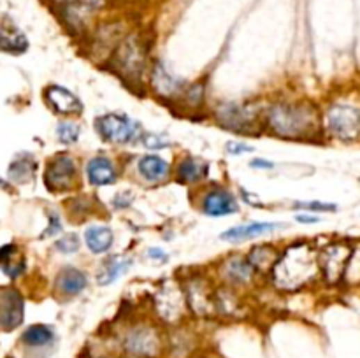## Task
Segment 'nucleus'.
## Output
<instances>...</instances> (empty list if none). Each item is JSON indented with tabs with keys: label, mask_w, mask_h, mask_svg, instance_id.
<instances>
[{
	"label": "nucleus",
	"mask_w": 360,
	"mask_h": 358,
	"mask_svg": "<svg viewBox=\"0 0 360 358\" xmlns=\"http://www.w3.org/2000/svg\"><path fill=\"white\" fill-rule=\"evenodd\" d=\"M279 255L275 247L271 246H259L255 250H252V253L248 255V263L253 269H259L262 272L272 269L275 263L278 262Z\"/></svg>",
	"instance_id": "obj_26"
},
{
	"label": "nucleus",
	"mask_w": 360,
	"mask_h": 358,
	"mask_svg": "<svg viewBox=\"0 0 360 358\" xmlns=\"http://www.w3.org/2000/svg\"><path fill=\"white\" fill-rule=\"evenodd\" d=\"M297 222H301V223H316V222H320V220L315 218V216H297Z\"/></svg>",
	"instance_id": "obj_36"
},
{
	"label": "nucleus",
	"mask_w": 360,
	"mask_h": 358,
	"mask_svg": "<svg viewBox=\"0 0 360 358\" xmlns=\"http://www.w3.org/2000/svg\"><path fill=\"white\" fill-rule=\"evenodd\" d=\"M220 125L234 132H252L256 125V111L249 106L241 104H223L216 111Z\"/></svg>",
	"instance_id": "obj_8"
},
{
	"label": "nucleus",
	"mask_w": 360,
	"mask_h": 358,
	"mask_svg": "<svg viewBox=\"0 0 360 358\" xmlns=\"http://www.w3.org/2000/svg\"><path fill=\"white\" fill-rule=\"evenodd\" d=\"M202 207L209 216H227V214L238 211V202H236L234 195L227 190H213L204 197Z\"/></svg>",
	"instance_id": "obj_16"
},
{
	"label": "nucleus",
	"mask_w": 360,
	"mask_h": 358,
	"mask_svg": "<svg viewBox=\"0 0 360 358\" xmlns=\"http://www.w3.org/2000/svg\"><path fill=\"white\" fill-rule=\"evenodd\" d=\"M149 257H152V259H165V255L160 252H156V250H149Z\"/></svg>",
	"instance_id": "obj_37"
},
{
	"label": "nucleus",
	"mask_w": 360,
	"mask_h": 358,
	"mask_svg": "<svg viewBox=\"0 0 360 358\" xmlns=\"http://www.w3.org/2000/svg\"><path fill=\"white\" fill-rule=\"evenodd\" d=\"M123 350L136 358H158L163 351V337L158 329L152 325H136L125 334L122 341Z\"/></svg>",
	"instance_id": "obj_4"
},
{
	"label": "nucleus",
	"mask_w": 360,
	"mask_h": 358,
	"mask_svg": "<svg viewBox=\"0 0 360 358\" xmlns=\"http://www.w3.org/2000/svg\"><path fill=\"white\" fill-rule=\"evenodd\" d=\"M352 257V247L345 243H334L327 246L318 255V266L329 283H338L345 274L348 260Z\"/></svg>",
	"instance_id": "obj_7"
},
{
	"label": "nucleus",
	"mask_w": 360,
	"mask_h": 358,
	"mask_svg": "<svg viewBox=\"0 0 360 358\" xmlns=\"http://www.w3.org/2000/svg\"><path fill=\"white\" fill-rule=\"evenodd\" d=\"M148 63V49L139 35L123 39L111 58V67L126 83H141Z\"/></svg>",
	"instance_id": "obj_3"
},
{
	"label": "nucleus",
	"mask_w": 360,
	"mask_h": 358,
	"mask_svg": "<svg viewBox=\"0 0 360 358\" xmlns=\"http://www.w3.org/2000/svg\"><path fill=\"white\" fill-rule=\"evenodd\" d=\"M79 132H81L79 125H76V123H72V122L60 123L58 129H56L58 139L62 140L63 145H72V143H76L79 137Z\"/></svg>",
	"instance_id": "obj_30"
},
{
	"label": "nucleus",
	"mask_w": 360,
	"mask_h": 358,
	"mask_svg": "<svg viewBox=\"0 0 360 358\" xmlns=\"http://www.w3.org/2000/svg\"><path fill=\"white\" fill-rule=\"evenodd\" d=\"M268 123L272 132L285 139H302L315 136L320 129L318 113L306 102L276 104L269 109Z\"/></svg>",
	"instance_id": "obj_2"
},
{
	"label": "nucleus",
	"mask_w": 360,
	"mask_h": 358,
	"mask_svg": "<svg viewBox=\"0 0 360 358\" xmlns=\"http://www.w3.org/2000/svg\"><path fill=\"white\" fill-rule=\"evenodd\" d=\"M51 341L53 330L48 325H32L22 336V343L28 348H44Z\"/></svg>",
	"instance_id": "obj_28"
},
{
	"label": "nucleus",
	"mask_w": 360,
	"mask_h": 358,
	"mask_svg": "<svg viewBox=\"0 0 360 358\" xmlns=\"http://www.w3.org/2000/svg\"><path fill=\"white\" fill-rule=\"evenodd\" d=\"M28 48L25 33L15 25L2 23L0 25V51L11 53V55H22Z\"/></svg>",
	"instance_id": "obj_17"
},
{
	"label": "nucleus",
	"mask_w": 360,
	"mask_h": 358,
	"mask_svg": "<svg viewBox=\"0 0 360 358\" xmlns=\"http://www.w3.org/2000/svg\"><path fill=\"white\" fill-rule=\"evenodd\" d=\"M46 97H48L49 104L56 113L62 115H79L83 111V104L78 97L69 90L62 88V86H49L46 90Z\"/></svg>",
	"instance_id": "obj_14"
},
{
	"label": "nucleus",
	"mask_w": 360,
	"mask_h": 358,
	"mask_svg": "<svg viewBox=\"0 0 360 358\" xmlns=\"http://www.w3.org/2000/svg\"><path fill=\"white\" fill-rule=\"evenodd\" d=\"M186 295H188L190 306H192V309L197 314H208L209 309L215 306V300L208 293L206 283H202L199 279L190 283V286L186 288Z\"/></svg>",
	"instance_id": "obj_21"
},
{
	"label": "nucleus",
	"mask_w": 360,
	"mask_h": 358,
	"mask_svg": "<svg viewBox=\"0 0 360 358\" xmlns=\"http://www.w3.org/2000/svg\"><path fill=\"white\" fill-rule=\"evenodd\" d=\"M8 358H13V357H8Z\"/></svg>",
	"instance_id": "obj_40"
},
{
	"label": "nucleus",
	"mask_w": 360,
	"mask_h": 358,
	"mask_svg": "<svg viewBox=\"0 0 360 358\" xmlns=\"http://www.w3.org/2000/svg\"><path fill=\"white\" fill-rule=\"evenodd\" d=\"M206 176H208V163L201 158L186 156L178 165V179L181 183L201 181Z\"/></svg>",
	"instance_id": "obj_22"
},
{
	"label": "nucleus",
	"mask_w": 360,
	"mask_h": 358,
	"mask_svg": "<svg viewBox=\"0 0 360 358\" xmlns=\"http://www.w3.org/2000/svg\"><path fill=\"white\" fill-rule=\"evenodd\" d=\"M35 172V162L30 155H19L16 156L15 162L9 167V177L16 183L30 181V177Z\"/></svg>",
	"instance_id": "obj_27"
},
{
	"label": "nucleus",
	"mask_w": 360,
	"mask_h": 358,
	"mask_svg": "<svg viewBox=\"0 0 360 358\" xmlns=\"http://www.w3.org/2000/svg\"><path fill=\"white\" fill-rule=\"evenodd\" d=\"M97 132L109 143H130L139 133L141 127L138 122L130 120L125 115H104L97 120Z\"/></svg>",
	"instance_id": "obj_6"
},
{
	"label": "nucleus",
	"mask_w": 360,
	"mask_h": 358,
	"mask_svg": "<svg viewBox=\"0 0 360 358\" xmlns=\"http://www.w3.org/2000/svg\"><path fill=\"white\" fill-rule=\"evenodd\" d=\"M252 270L253 267L249 266L248 260L245 262L241 259H232L225 263L223 272H225V276L229 279L236 281V283H245V281H248L252 277Z\"/></svg>",
	"instance_id": "obj_29"
},
{
	"label": "nucleus",
	"mask_w": 360,
	"mask_h": 358,
	"mask_svg": "<svg viewBox=\"0 0 360 358\" xmlns=\"http://www.w3.org/2000/svg\"><path fill=\"white\" fill-rule=\"evenodd\" d=\"M139 172H141V176L145 177V179H148V181H162L169 174V163L163 158H160V156L148 155L145 156V158H141V162H139Z\"/></svg>",
	"instance_id": "obj_23"
},
{
	"label": "nucleus",
	"mask_w": 360,
	"mask_h": 358,
	"mask_svg": "<svg viewBox=\"0 0 360 358\" xmlns=\"http://www.w3.org/2000/svg\"><path fill=\"white\" fill-rule=\"evenodd\" d=\"M320 272L318 255L308 244L290 246L272 267L275 283L279 290L293 292L315 279Z\"/></svg>",
	"instance_id": "obj_1"
},
{
	"label": "nucleus",
	"mask_w": 360,
	"mask_h": 358,
	"mask_svg": "<svg viewBox=\"0 0 360 358\" xmlns=\"http://www.w3.org/2000/svg\"><path fill=\"white\" fill-rule=\"evenodd\" d=\"M46 185L49 190L55 192H62V190H69L74 185L76 179V163L71 156L60 155L49 162L48 169H46Z\"/></svg>",
	"instance_id": "obj_10"
},
{
	"label": "nucleus",
	"mask_w": 360,
	"mask_h": 358,
	"mask_svg": "<svg viewBox=\"0 0 360 358\" xmlns=\"http://www.w3.org/2000/svg\"><path fill=\"white\" fill-rule=\"evenodd\" d=\"M327 127L341 140H355L360 137V109L352 104H334L327 113Z\"/></svg>",
	"instance_id": "obj_5"
},
{
	"label": "nucleus",
	"mask_w": 360,
	"mask_h": 358,
	"mask_svg": "<svg viewBox=\"0 0 360 358\" xmlns=\"http://www.w3.org/2000/svg\"><path fill=\"white\" fill-rule=\"evenodd\" d=\"M297 209H308V211H323V213H332L336 211L334 204H323V202H297L295 204Z\"/></svg>",
	"instance_id": "obj_32"
},
{
	"label": "nucleus",
	"mask_w": 360,
	"mask_h": 358,
	"mask_svg": "<svg viewBox=\"0 0 360 358\" xmlns=\"http://www.w3.org/2000/svg\"><path fill=\"white\" fill-rule=\"evenodd\" d=\"M86 286V276L81 270L74 267H67L60 272L58 281H56V288L63 295H78Z\"/></svg>",
	"instance_id": "obj_20"
},
{
	"label": "nucleus",
	"mask_w": 360,
	"mask_h": 358,
	"mask_svg": "<svg viewBox=\"0 0 360 358\" xmlns=\"http://www.w3.org/2000/svg\"><path fill=\"white\" fill-rule=\"evenodd\" d=\"M0 269L9 277H18L25 270V255L16 244H6L0 247Z\"/></svg>",
	"instance_id": "obj_19"
},
{
	"label": "nucleus",
	"mask_w": 360,
	"mask_h": 358,
	"mask_svg": "<svg viewBox=\"0 0 360 358\" xmlns=\"http://www.w3.org/2000/svg\"><path fill=\"white\" fill-rule=\"evenodd\" d=\"M183 293L174 283H165L163 288L158 290L155 295L156 313L160 314L163 321L174 323L179 320L183 313Z\"/></svg>",
	"instance_id": "obj_11"
},
{
	"label": "nucleus",
	"mask_w": 360,
	"mask_h": 358,
	"mask_svg": "<svg viewBox=\"0 0 360 358\" xmlns=\"http://www.w3.org/2000/svg\"><path fill=\"white\" fill-rule=\"evenodd\" d=\"M227 152L231 153V155H243V153L253 152V148H252V146L245 145V143L231 140V143H227Z\"/></svg>",
	"instance_id": "obj_33"
},
{
	"label": "nucleus",
	"mask_w": 360,
	"mask_h": 358,
	"mask_svg": "<svg viewBox=\"0 0 360 358\" xmlns=\"http://www.w3.org/2000/svg\"><path fill=\"white\" fill-rule=\"evenodd\" d=\"M79 244H81L79 237L76 234H69V236L56 241L55 246L60 253H76L79 250Z\"/></svg>",
	"instance_id": "obj_31"
},
{
	"label": "nucleus",
	"mask_w": 360,
	"mask_h": 358,
	"mask_svg": "<svg viewBox=\"0 0 360 358\" xmlns=\"http://www.w3.org/2000/svg\"><path fill=\"white\" fill-rule=\"evenodd\" d=\"M152 86L162 97H178L185 92V83L176 78L171 70L162 63H156L152 72Z\"/></svg>",
	"instance_id": "obj_12"
},
{
	"label": "nucleus",
	"mask_w": 360,
	"mask_h": 358,
	"mask_svg": "<svg viewBox=\"0 0 360 358\" xmlns=\"http://www.w3.org/2000/svg\"><path fill=\"white\" fill-rule=\"evenodd\" d=\"M86 172H88V179L93 185L104 186V185H113L116 181V170L115 165L109 158L106 156H97V158L90 160L88 167H86Z\"/></svg>",
	"instance_id": "obj_18"
},
{
	"label": "nucleus",
	"mask_w": 360,
	"mask_h": 358,
	"mask_svg": "<svg viewBox=\"0 0 360 358\" xmlns=\"http://www.w3.org/2000/svg\"><path fill=\"white\" fill-rule=\"evenodd\" d=\"M145 145L148 146V148L152 149H156V148H163V146H167V139L165 137H160V136H148L145 137Z\"/></svg>",
	"instance_id": "obj_34"
},
{
	"label": "nucleus",
	"mask_w": 360,
	"mask_h": 358,
	"mask_svg": "<svg viewBox=\"0 0 360 358\" xmlns=\"http://www.w3.org/2000/svg\"><path fill=\"white\" fill-rule=\"evenodd\" d=\"M104 6V0H72L65 8V19L74 29H83Z\"/></svg>",
	"instance_id": "obj_13"
},
{
	"label": "nucleus",
	"mask_w": 360,
	"mask_h": 358,
	"mask_svg": "<svg viewBox=\"0 0 360 358\" xmlns=\"http://www.w3.org/2000/svg\"><path fill=\"white\" fill-rule=\"evenodd\" d=\"M253 169H272V163L268 162V160H253L252 162Z\"/></svg>",
	"instance_id": "obj_35"
},
{
	"label": "nucleus",
	"mask_w": 360,
	"mask_h": 358,
	"mask_svg": "<svg viewBox=\"0 0 360 358\" xmlns=\"http://www.w3.org/2000/svg\"><path fill=\"white\" fill-rule=\"evenodd\" d=\"M278 229H283V225H278V223H246V225L229 229L220 237L223 241H229V243H243V241L255 239L260 236H268Z\"/></svg>",
	"instance_id": "obj_15"
},
{
	"label": "nucleus",
	"mask_w": 360,
	"mask_h": 358,
	"mask_svg": "<svg viewBox=\"0 0 360 358\" xmlns=\"http://www.w3.org/2000/svg\"><path fill=\"white\" fill-rule=\"evenodd\" d=\"M23 299L16 290L0 288V330L11 332L23 321Z\"/></svg>",
	"instance_id": "obj_9"
},
{
	"label": "nucleus",
	"mask_w": 360,
	"mask_h": 358,
	"mask_svg": "<svg viewBox=\"0 0 360 358\" xmlns=\"http://www.w3.org/2000/svg\"><path fill=\"white\" fill-rule=\"evenodd\" d=\"M58 2H67L69 4V2H72V0H58Z\"/></svg>",
	"instance_id": "obj_39"
},
{
	"label": "nucleus",
	"mask_w": 360,
	"mask_h": 358,
	"mask_svg": "<svg viewBox=\"0 0 360 358\" xmlns=\"http://www.w3.org/2000/svg\"><path fill=\"white\" fill-rule=\"evenodd\" d=\"M85 241L92 253H106L113 244V232L108 227L93 225L85 232Z\"/></svg>",
	"instance_id": "obj_24"
},
{
	"label": "nucleus",
	"mask_w": 360,
	"mask_h": 358,
	"mask_svg": "<svg viewBox=\"0 0 360 358\" xmlns=\"http://www.w3.org/2000/svg\"><path fill=\"white\" fill-rule=\"evenodd\" d=\"M0 188H8V185H6V183L2 181V179H0Z\"/></svg>",
	"instance_id": "obj_38"
},
{
	"label": "nucleus",
	"mask_w": 360,
	"mask_h": 358,
	"mask_svg": "<svg viewBox=\"0 0 360 358\" xmlns=\"http://www.w3.org/2000/svg\"><path fill=\"white\" fill-rule=\"evenodd\" d=\"M132 263V260L125 259V257H111L108 262H104L102 269L99 270V276H97V281L99 284H109L113 281L118 279L123 272H126Z\"/></svg>",
	"instance_id": "obj_25"
}]
</instances>
